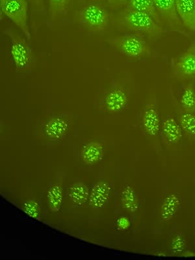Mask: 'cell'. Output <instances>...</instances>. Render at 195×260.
Instances as JSON below:
<instances>
[{
  "instance_id": "cell-3",
  "label": "cell",
  "mask_w": 195,
  "mask_h": 260,
  "mask_svg": "<svg viewBox=\"0 0 195 260\" xmlns=\"http://www.w3.org/2000/svg\"><path fill=\"white\" fill-rule=\"evenodd\" d=\"M4 34L10 39L11 56L16 69L24 71L32 68L36 58L27 41L11 27L5 29Z\"/></svg>"
},
{
  "instance_id": "cell-18",
  "label": "cell",
  "mask_w": 195,
  "mask_h": 260,
  "mask_svg": "<svg viewBox=\"0 0 195 260\" xmlns=\"http://www.w3.org/2000/svg\"><path fill=\"white\" fill-rule=\"evenodd\" d=\"M103 155V148L99 143H92L86 145L82 150L83 160L88 164L99 161Z\"/></svg>"
},
{
  "instance_id": "cell-4",
  "label": "cell",
  "mask_w": 195,
  "mask_h": 260,
  "mask_svg": "<svg viewBox=\"0 0 195 260\" xmlns=\"http://www.w3.org/2000/svg\"><path fill=\"white\" fill-rule=\"evenodd\" d=\"M79 20L82 26L92 32H102L110 24V15L105 7L96 3L86 5L81 9Z\"/></svg>"
},
{
  "instance_id": "cell-27",
  "label": "cell",
  "mask_w": 195,
  "mask_h": 260,
  "mask_svg": "<svg viewBox=\"0 0 195 260\" xmlns=\"http://www.w3.org/2000/svg\"><path fill=\"white\" fill-rule=\"evenodd\" d=\"M29 2L32 4V6L38 9L39 11H43L44 9H45L44 0H29Z\"/></svg>"
},
{
  "instance_id": "cell-6",
  "label": "cell",
  "mask_w": 195,
  "mask_h": 260,
  "mask_svg": "<svg viewBox=\"0 0 195 260\" xmlns=\"http://www.w3.org/2000/svg\"><path fill=\"white\" fill-rule=\"evenodd\" d=\"M171 76L180 81H192L195 79V41L180 55L172 58Z\"/></svg>"
},
{
  "instance_id": "cell-24",
  "label": "cell",
  "mask_w": 195,
  "mask_h": 260,
  "mask_svg": "<svg viewBox=\"0 0 195 260\" xmlns=\"http://www.w3.org/2000/svg\"><path fill=\"white\" fill-rule=\"evenodd\" d=\"M185 247V241L181 235H176L173 239L171 243L172 250L175 254H180L184 250Z\"/></svg>"
},
{
  "instance_id": "cell-14",
  "label": "cell",
  "mask_w": 195,
  "mask_h": 260,
  "mask_svg": "<svg viewBox=\"0 0 195 260\" xmlns=\"http://www.w3.org/2000/svg\"><path fill=\"white\" fill-rule=\"evenodd\" d=\"M162 135L170 144H177L183 136V130L175 118H167L161 124Z\"/></svg>"
},
{
  "instance_id": "cell-12",
  "label": "cell",
  "mask_w": 195,
  "mask_h": 260,
  "mask_svg": "<svg viewBox=\"0 0 195 260\" xmlns=\"http://www.w3.org/2000/svg\"><path fill=\"white\" fill-rule=\"evenodd\" d=\"M69 128V124L64 118L55 116L51 118L43 127L46 136L52 139H59L64 136Z\"/></svg>"
},
{
  "instance_id": "cell-5",
  "label": "cell",
  "mask_w": 195,
  "mask_h": 260,
  "mask_svg": "<svg viewBox=\"0 0 195 260\" xmlns=\"http://www.w3.org/2000/svg\"><path fill=\"white\" fill-rule=\"evenodd\" d=\"M2 13L10 19L24 35L27 41L31 39L29 29L28 2L27 0H0Z\"/></svg>"
},
{
  "instance_id": "cell-20",
  "label": "cell",
  "mask_w": 195,
  "mask_h": 260,
  "mask_svg": "<svg viewBox=\"0 0 195 260\" xmlns=\"http://www.w3.org/2000/svg\"><path fill=\"white\" fill-rule=\"evenodd\" d=\"M69 196L73 203L81 205L89 199V192L85 185L76 184L70 187Z\"/></svg>"
},
{
  "instance_id": "cell-1",
  "label": "cell",
  "mask_w": 195,
  "mask_h": 260,
  "mask_svg": "<svg viewBox=\"0 0 195 260\" xmlns=\"http://www.w3.org/2000/svg\"><path fill=\"white\" fill-rule=\"evenodd\" d=\"M115 22L118 28L142 34L150 39L159 38L167 31L149 14L128 7L118 13Z\"/></svg>"
},
{
  "instance_id": "cell-7",
  "label": "cell",
  "mask_w": 195,
  "mask_h": 260,
  "mask_svg": "<svg viewBox=\"0 0 195 260\" xmlns=\"http://www.w3.org/2000/svg\"><path fill=\"white\" fill-rule=\"evenodd\" d=\"M153 2L165 28L189 36L190 32L185 28L178 15L175 0H153Z\"/></svg>"
},
{
  "instance_id": "cell-15",
  "label": "cell",
  "mask_w": 195,
  "mask_h": 260,
  "mask_svg": "<svg viewBox=\"0 0 195 260\" xmlns=\"http://www.w3.org/2000/svg\"><path fill=\"white\" fill-rule=\"evenodd\" d=\"M126 7L149 14L157 23L162 25L158 13L155 10L153 0H129Z\"/></svg>"
},
{
  "instance_id": "cell-25",
  "label": "cell",
  "mask_w": 195,
  "mask_h": 260,
  "mask_svg": "<svg viewBox=\"0 0 195 260\" xmlns=\"http://www.w3.org/2000/svg\"><path fill=\"white\" fill-rule=\"evenodd\" d=\"M103 1L108 8L115 10V9L124 8L128 3L129 0H103Z\"/></svg>"
},
{
  "instance_id": "cell-8",
  "label": "cell",
  "mask_w": 195,
  "mask_h": 260,
  "mask_svg": "<svg viewBox=\"0 0 195 260\" xmlns=\"http://www.w3.org/2000/svg\"><path fill=\"white\" fill-rule=\"evenodd\" d=\"M142 125L146 134L156 136L160 129V120L157 102L151 100L145 106L142 117Z\"/></svg>"
},
{
  "instance_id": "cell-10",
  "label": "cell",
  "mask_w": 195,
  "mask_h": 260,
  "mask_svg": "<svg viewBox=\"0 0 195 260\" xmlns=\"http://www.w3.org/2000/svg\"><path fill=\"white\" fill-rule=\"evenodd\" d=\"M128 98L126 91L121 88H115L106 94L104 99V107L111 113L122 111L126 107Z\"/></svg>"
},
{
  "instance_id": "cell-16",
  "label": "cell",
  "mask_w": 195,
  "mask_h": 260,
  "mask_svg": "<svg viewBox=\"0 0 195 260\" xmlns=\"http://www.w3.org/2000/svg\"><path fill=\"white\" fill-rule=\"evenodd\" d=\"M180 105L185 112L195 113V86L192 81L185 86L181 97Z\"/></svg>"
},
{
  "instance_id": "cell-11",
  "label": "cell",
  "mask_w": 195,
  "mask_h": 260,
  "mask_svg": "<svg viewBox=\"0 0 195 260\" xmlns=\"http://www.w3.org/2000/svg\"><path fill=\"white\" fill-rule=\"evenodd\" d=\"M111 194V187L104 182L96 183L89 193V203L94 208H102L108 203Z\"/></svg>"
},
{
  "instance_id": "cell-9",
  "label": "cell",
  "mask_w": 195,
  "mask_h": 260,
  "mask_svg": "<svg viewBox=\"0 0 195 260\" xmlns=\"http://www.w3.org/2000/svg\"><path fill=\"white\" fill-rule=\"evenodd\" d=\"M179 18L188 31L195 32V0H175Z\"/></svg>"
},
{
  "instance_id": "cell-13",
  "label": "cell",
  "mask_w": 195,
  "mask_h": 260,
  "mask_svg": "<svg viewBox=\"0 0 195 260\" xmlns=\"http://www.w3.org/2000/svg\"><path fill=\"white\" fill-rule=\"evenodd\" d=\"M182 201L176 193L167 195L161 206L160 216L165 221H169L177 214L180 210Z\"/></svg>"
},
{
  "instance_id": "cell-17",
  "label": "cell",
  "mask_w": 195,
  "mask_h": 260,
  "mask_svg": "<svg viewBox=\"0 0 195 260\" xmlns=\"http://www.w3.org/2000/svg\"><path fill=\"white\" fill-rule=\"evenodd\" d=\"M122 203L126 210L129 212H136L139 207V201L138 194L134 188L127 185L122 191Z\"/></svg>"
},
{
  "instance_id": "cell-26",
  "label": "cell",
  "mask_w": 195,
  "mask_h": 260,
  "mask_svg": "<svg viewBox=\"0 0 195 260\" xmlns=\"http://www.w3.org/2000/svg\"><path fill=\"white\" fill-rule=\"evenodd\" d=\"M130 226V222L128 219L126 217H121L117 221V226L118 229L124 231L128 229Z\"/></svg>"
},
{
  "instance_id": "cell-23",
  "label": "cell",
  "mask_w": 195,
  "mask_h": 260,
  "mask_svg": "<svg viewBox=\"0 0 195 260\" xmlns=\"http://www.w3.org/2000/svg\"><path fill=\"white\" fill-rule=\"evenodd\" d=\"M23 210L29 215L30 217L39 219L40 216V207L38 203L35 201H29L25 203L23 206Z\"/></svg>"
},
{
  "instance_id": "cell-22",
  "label": "cell",
  "mask_w": 195,
  "mask_h": 260,
  "mask_svg": "<svg viewBox=\"0 0 195 260\" xmlns=\"http://www.w3.org/2000/svg\"><path fill=\"white\" fill-rule=\"evenodd\" d=\"M180 125L185 134L195 136V115L193 113H183L179 117Z\"/></svg>"
},
{
  "instance_id": "cell-19",
  "label": "cell",
  "mask_w": 195,
  "mask_h": 260,
  "mask_svg": "<svg viewBox=\"0 0 195 260\" xmlns=\"http://www.w3.org/2000/svg\"><path fill=\"white\" fill-rule=\"evenodd\" d=\"M62 191L59 185H54L48 190L47 201L49 207L53 212H58L61 208L62 203Z\"/></svg>"
},
{
  "instance_id": "cell-2",
  "label": "cell",
  "mask_w": 195,
  "mask_h": 260,
  "mask_svg": "<svg viewBox=\"0 0 195 260\" xmlns=\"http://www.w3.org/2000/svg\"><path fill=\"white\" fill-rule=\"evenodd\" d=\"M107 43L127 57L142 59L152 56V48L143 38L134 35L109 37Z\"/></svg>"
},
{
  "instance_id": "cell-21",
  "label": "cell",
  "mask_w": 195,
  "mask_h": 260,
  "mask_svg": "<svg viewBox=\"0 0 195 260\" xmlns=\"http://www.w3.org/2000/svg\"><path fill=\"white\" fill-rule=\"evenodd\" d=\"M49 12L52 20L63 15L68 10L71 0H48Z\"/></svg>"
}]
</instances>
